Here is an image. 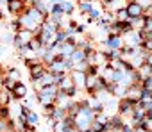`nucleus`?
<instances>
[{"label":"nucleus","mask_w":152,"mask_h":132,"mask_svg":"<svg viewBox=\"0 0 152 132\" xmlns=\"http://www.w3.org/2000/svg\"><path fill=\"white\" fill-rule=\"evenodd\" d=\"M141 96H143V88L138 86V84H132L127 88V93H125V98L134 102V104H140L141 102Z\"/></svg>","instance_id":"nucleus-1"},{"label":"nucleus","mask_w":152,"mask_h":132,"mask_svg":"<svg viewBox=\"0 0 152 132\" xmlns=\"http://www.w3.org/2000/svg\"><path fill=\"white\" fill-rule=\"evenodd\" d=\"M125 9H127V13H129L131 20H132V18H140V16H143V13H145V9H143L138 2H129Z\"/></svg>","instance_id":"nucleus-2"},{"label":"nucleus","mask_w":152,"mask_h":132,"mask_svg":"<svg viewBox=\"0 0 152 132\" xmlns=\"http://www.w3.org/2000/svg\"><path fill=\"white\" fill-rule=\"evenodd\" d=\"M70 77L73 79V82H75V86H86V79H88V73L86 72H79V70H72L70 72Z\"/></svg>","instance_id":"nucleus-3"},{"label":"nucleus","mask_w":152,"mask_h":132,"mask_svg":"<svg viewBox=\"0 0 152 132\" xmlns=\"http://www.w3.org/2000/svg\"><path fill=\"white\" fill-rule=\"evenodd\" d=\"M45 73H47L45 66H41V64H38V66H32V68H31V81H32V82H36V81H39V79H41Z\"/></svg>","instance_id":"nucleus-4"},{"label":"nucleus","mask_w":152,"mask_h":132,"mask_svg":"<svg viewBox=\"0 0 152 132\" xmlns=\"http://www.w3.org/2000/svg\"><path fill=\"white\" fill-rule=\"evenodd\" d=\"M106 45L109 46V50H120V46H122V36H109L106 39Z\"/></svg>","instance_id":"nucleus-5"},{"label":"nucleus","mask_w":152,"mask_h":132,"mask_svg":"<svg viewBox=\"0 0 152 132\" xmlns=\"http://www.w3.org/2000/svg\"><path fill=\"white\" fill-rule=\"evenodd\" d=\"M138 75H140L141 81L150 79V77H152V66H150V64H141L140 68H138Z\"/></svg>","instance_id":"nucleus-6"},{"label":"nucleus","mask_w":152,"mask_h":132,"mask_svg":"<svg viewBox=\"0 0 152 132\" xmlns=\"http://www.w3.org/2000/svg\"><path fill=\"white\" fill-rule=\"evenodd\" d=\"M11 93H13V96H15V98H20V100H22V98H25V96H27V88H25L22 82H18V84H16V88H15Z\"/></svg>","instance_id":"nucleus-7"},{"label":"nucleus","mask_w":152,"mask_h":132,"mask_svg":"<svg viewBox=\"0 0 152 132\" xmlns=\"http://www.w3.org/2000/svg\"><path fill=\"white\" fill-rule=\"evenodd\" d=\"M11 96H13V93L9 95L7 89H2V91H0V107H7L9 102H11Z\"/></svg>","instance_id":"nucleus-8"},{"label":"nucleus","mask_w":152,"mask_h":132,"mask_svg":"<svg viewBox=\"0 0 152 132\" xmlns=\"http://www.w3.org/2000/svg\"><path fill=\"white\" fill-rule=\"evenodd\" d=\"M129 20H131V16H129L127 9H120L115 13V22H129Z\"/></svg>","instance_id":"nucleus-9"},{"label":"nucleus","mask_w":152,"mask_h":132,"mask_svg":"<svg viewBox=\"0 0 152 132\" xmlns=\"http://www.w3.org/2000/svg\"><path fill=\"white\" fill-rule=\"evenodd\" d=\"M38 123H39V116H38L36 112H32V111H31V112H29V116H27V125L36 128V127H38Z\"/></svg>","instance_id":"nucleus-10"},{"label":"nucleus","mask_w":152,"mask_h":132,"mask_svg":"<svg viewBox=\"0 0 152 132\" xmlns=\"http://www.w3.org/2000/svg\"><path fill=\"white\" fill-rule=\"evenodd\" d=\"M61 7H63V13H64V15H72V13H73V4L70 2V0H63V2H61Z\"/></svg>","instance_id":"nucleus-11"},{"label":"nucleus","mask_w":152,"mask_h":132,"mask_svg":"<svg viewBox=\"0 0 152 132\" xmlns=\"http://www.w3.org/2000/svg\"><path fill=\"white\" fill-rule=\"evenodd\" d=\"M91 2H86V0H83V2H79V11L83 13V15H86V13H90L91 11Z\"/></svg>","instance_id":"nucleus-12"},{"label":"nucleus","mask_w":152,"mask_h":132,"mask_svg":"<svg viewBox=\"0 0 152 132\" xmlns=\"http://www.w3.org/2000/svg\"><path fill=\"white\" fill-rule=\"evenodd\" d=\"M29 46H31V50H34V52H36V50H39V48L43 46V43H41V41H39V38L36 36V38H32V41L29 43Z\"/></svg>","instance_id":"nucleus-13"},{"label":"nucleus","mask_w":152,"mask_h":132,"mask_svg":"<svg viewBox=\"0 0 152 132\" xmlns=\"http://www.w3.org/2000/svg\"><path fill=\"white\" fill-rule=\"evenodd\" d=\"M48 9H50V13H52V15H64V13H63V7H61V4H52Z\"/></svg>","instance_id":"nucleus-14"},{"label":"nucleus","mask_w":152,"mask_h":132,"mask_svg":"<svg viewBox=\"0 0 152 132\" xmlns=\"http://www.w3.org/2000/svg\"><path fill=\"white\" fill-rule=\"evenodd\" d=\"M7 77H9V79H13V81H16V82H18V81H20V72H18V70H16V68H11V70H9V72H7Z\"/></svg>","instance_id":"nucleus-15"},{"label":"nucleus","mask_w":152,"mask_h":132,"mask_svg":"<svg viewBox=\"0 0 152 132\" xmlns=\"http://www.w3.org/2000/svg\"><path fill=\"white\" fill-rule=\"evenodd\" d=\"M141 32H152V16H147V22H145V29Z\"/></svg>","instance_id":"nucleus-16"},{"label":"nucleus","mask_w":152,"mask_h":132,"mask_svg":"<svg viewBox=\"0 0 152 132\" xmlns=\"http://www.w3.org/2000/svg\"><path fill=\"white\" fill-rule=\"evenodd\" d=\"M136 2L143 7V9H148V7H152V0H136Z\"/></svg>","instance_id":"nucleus-17"},{"label":"nucleus","mask_w":152,"mask_h":132,"mask_svg":"<svg viewBox=\"0 0 152 132\" xmlns=\"http://www.w3.org/2000/svg\"><path fill=\"white\" fill-rule=\"evenodd\" d=\"M25 64L29 66V68H32V66H38V64H39V59H38V57H34V59H25Z\"/></svg>","instance_id":"nucleus-18"},{"label":"nucleus","mask_w":152,"mask_h":132,"mask_svg":"<svg viewBox=\"0 0 152 132\" xmlns=\"http://www.w3.org/2000/svg\"><path fill=\"white\" fill-rule=\"evenodd\" d=\"M2 18H4V13H2V11H0V20H2Z\"/></svg>","instance_id":"nucleus-19"},{"label":"nucleus","mask_w":152,"mask_h":132,"mask_svg":"<svg viewBox=\"0 0 152 132\" xmlns=\"http://www.w3.org/2000/svg\"><path fill=\"white\" fill-rule=\"evenodd\" d=\"M86 2H93V0H86Z\"/></svg>","instance_id":"nucleus-20"},{"label":"nucleus","mask_w":152,"mask_h":132,"mask_svg":"<svg viewBox=\"0 0 152 132\" xmlns=\"http://www.w3.org/2000/svg\"><path fill=\"white\" fill-rule=\"evenodd\" d=\"M7 2H13V0H7Z\"/></svg>","instance_id":"nucleus-21"}]
</instances>
